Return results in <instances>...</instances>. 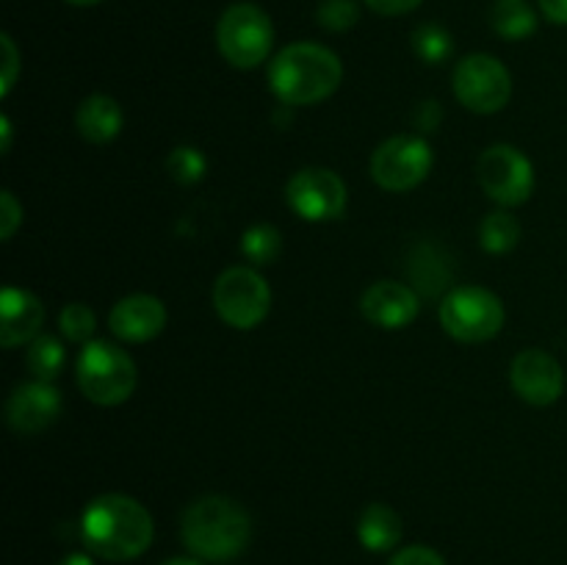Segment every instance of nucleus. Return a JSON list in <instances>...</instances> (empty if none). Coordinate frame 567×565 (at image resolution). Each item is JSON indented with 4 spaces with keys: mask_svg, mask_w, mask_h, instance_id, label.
<instances>
[{
    "mask_svg": "<svg viewBox=\"0 0 567 565\" xmlns=\"http://www.w3.org/2000/svg\"><path fill=\"white\" fill-rule=\"evenodd\" d=\"M153 515L125 493H103L92 499L81 515V537L86 548L111 563L142 557L153 543Z\"/></svg>",
    "mask_w": 567,
    "mask_h": 565,
    "instance_id": "f257e3e1",
    "label": "nucleus"
},
{
    "mask_svg": "<svg viewBox=\"0 0 567 565\" xmlns=\"http://www.w3.org/2000/svg\"><path fill=\"white\" fill-rule=\"evenodd\" d=\"M413 50L424 64H443L452 55L454 39L437 22H424L413 31Z\"/></svg>",
    "mask_w": 567,
    "mask_h": 565,
    "instance_id": "b1692460",
    "label": "nucleus"
},
{
    "mask_svg": "<svg viewBox=\"0 0 567 565\" xmlns=\"http://www.w3.org/2000/svg\"><path fill=\"white\" fill-rule=\"evenodd\" d=\"M44 305L25 288H3L0 294V343L14 349L42 336Z\"/></svg>",
    "mask_w": 567,
    "mask_h": 565,
    "instance_id": "dca6fc26",
    "label": "nucleus"
},
{
    "mask_svg": "<svg viewBox=\"0 0 567 565\" xmlns=\"http://www.w3.org/2000/svg\"><path fill=\"white\" fill-rule=\"evenodd\" d=\"M454 94L474 114H496L513 97V75L487 53L465 55L454 70Z\"/></svg>",
    "mask_w": 567,
    "mask_h": 565,
    "instance_id": "6e6552de",
    "label": "nucleus"
},
{
    "mask_svg": "<svg viewBox=\"0 0 567 565\" xmlns=\"http://www.w3.org/2000/svg\"><path fill=\"white\" fill-rule=\"evenodd\" d=\"M509 382L524 402L535 408L554 404L565 391V371L554 355L546 349H524L515 355Z\"/></svg>",
    "mask_w": 567,
    "mask_h": 565,
    "instance_id": "f8f14e48",
    "label": "nucleus"
},
{
    "mask_svg": "<svg viewBox=\"0 0 567 565\" xmlns=\"http://www.w3.org/2000/svg\"><path fill=\"white\" fill-rule=\"evenodd\" d=\"M20 225H22V205L17 203L14 194L6 188V192L0 194V238L9 242Z\"/></svg>",
    "mask_w": 567,
    "mask_h": 565,
    "instance_id": "cd10ccee",
    "label": "nucleus"
},
{
    "mask_svg": "<svg viewBox=\"0 0 567 565\" xmlns=\"http://www.w3.org/2000/svg\"><path fill=\"white\" fill-rule=\"evenodd\" d=\"M64 343L55 336L42 332L39 338H33L31 347L25 352V366L31 371L33 380L39 382H53L59 377V371L64 369Z\"/></svg>",
    "mask_w": 567,
    "mask_h": 565,
    "instance_id": "412c9836",
    "label": "nucleus"
},
{
    "mask_svg": "<svg viewBox=\"0 0 567 565\" xmlns=\"http://www.w3.org/2000/svg\"><path fill=\"white\" fill-rule=\"evenodd\" d=\"M241 253L252 260L255 266H266L275 264L282 253V236L275 225H252L244 230L241 236Z\"/></svg>",
    "mask_w": 567,
    "mask_h": 565,
    "instance_id": "5701e85b",
    "label": "nucleus"
},
{
    "mask_svg": "<svg viewBox=\"0 0 567 565\" xmlns=\"http://www.w3.org/2000/svg\"><path fill=\"white\" fill-rule=\"evenodd\" d=\"M520 242V225L515 216L496 210V214H487L480 225V247L485 253L504 255L509 249L518 247Z\"/></svg>",
    "mask_w": 567,
    "mask_h": 565,
    "instance_id": "4be33fe9",
    "label": "nucleus"
},
{
    "mask_svg": "<svg viewBox=\"0 0 567 565\" xmlns=\"http://www.w3.org/2000/svg\"><path fill=\"white\" fill-rule=\"evenodd\" d=\"M316 20L324 31L330 33H343L360 20V9L354 0H321L319 11H316Z\"/></svg>",
    "mask_w": 567,
    "mask_h": 565,
    "instance_id": "a878e982",
    "label": "nucleus"
},
{
    "mask_svg": "<svg viewBox=\"0 0 567 565\" xmlns=\"http://www.w3.org/2000/svg\"><path fill=\"white\" fill-rule=\"evenodd\" d=\"M0 44H3V83H0V94L6 97L11 92V86H14L17 72H20V55H17V48L9 33L0 37Z\"/></svg>",
    "mask_w": 567,
    "mask_h": 565,
    "instance_id": "c756f323",
    "label": "nucleus"
},
{
    "mask_svg": "<svg viewBox=\"0 0 567 565\" xmlns=\"http://www.w3.org/2000/svg\"><path fill=\"white\" fill-rule=\"evenodd\" d=\"M286 203L305 222H330L347 210V186L324 166L299 170L286 186Z\"/></svg>",
    "mask_w": 567,
    "mask_h": 565,
    "instance_id": "9b49d317",
    "label": "nucleus"
},
{
    "mask_svg": "<svg viewBox=\"0 0 567 565\" xmlns=\"http://www.w3.org/2000/svg\"><path fill=\"white\" fill-rule=\"evenodd\" d=\"M540 11L546 20L557 22V25H567V0H537Z\"/></svg>",
    "mask_w": 567,
    "mask_h": 565,
    "instance_id": "473e14b6",
    "label": "nucleus"
},
{
    "mask_svg": "<svg viewBox=\"0 0 567 565\" xmlns=\"http://www.w3.org/2000/svg\"><path fill=\"white\" fill-rule=\"evenodd\" d=\"M59 565H94V559L89 557V554H81V552H75V554H66V557L61 559Z\"/></svg>",
    "mask_w": 567,
    "mask_h": 565,
    "instance_id": "72a5a7b5",
    "label": "nucleus"
},
{
    "mask_svg": "<svg viewBox=\"0 0 567 565\" xmlns=\"http://www.w3.org/2000/svg\"><path fill=\"white\" fill-rule=\"evenodd\" d=\"M437 316H441L443 330L463 343L491 341L502 332L504 319H507L502 299L482 286L452 288L441 299Z\"/></svg>",
    "mask_w": 567,
    "mask_h": 565,
    "instance_id": "423d86ee",
    "label": "nucleus"
},
{
    "mask_svg": "<svg viewBox=\"0 0 567 565\" xmlns=\"http://www.w3.org/2000/svg\"><path fill=\"white\" fill-rule=\"evenodd\" d=\"M78 133L92 144H109L122 133L125 116H122L120 103L109 94H89L81 100L75 114Z\"/></svg>",
    "mask_w": 567,
    "mask_h": 565,
    "instance_id": "f3484780",
    "label": "nucleus"
},
{
    "mask_svg": "<svg viewBox=\"0 0 567 565\" xmlns=\"http://www.w3.org/2000/svg\"><path fill=\"white\" fill-rule=\"evenodd\" d=\"M61 415V393L55 391L53 382H25L11 391L6 399V424L17 435H39L55 424Z\"/></svg>",
    "mask_w": 567,
    "mask_h": 565,
    "instance_id": "ddd939ff",
    "label": "nucleus"
},
{
    "mask_svg": "<svg viewBox=\"0 0 567 565\" xmlns=\"http://www.w3.org/2000/svg\"><path fill=\"white\" fill-rule=\"evenodd\" d=\"M161 565H203V563H199V557H169Z\"/></svg>",
    "mask_w": 567,
    "mask_h": 565,
    "instance_id": "c9c22d12",
    "label": "nucleus"
},
{
    "mask_svg": "<svg viewBox=\"0 0 567 565\" xmlns=\"http://www.w3.org/2000/svg\"><path fill=\"white\" fill-rule=\"evenodd\" d=\"M480 186L493 203L504 208L524 205L535 192V166L513 144H493L480 155L476 164Z\"/></svg>",
    "mask_w": 567,
    "mask_h": 565,
    "instance_id": "1a4fd4ad",
    "label": "nucleus"
},
{
    "mask_svg": "<svg viewBox=\"0 0 567 565\" xmlns=\"http://www.w3.org/2000/svg\"><path fill=\"white\" fill-rule=\"evenodd\" d=\"M363 3L382 17H399L415 11L424 0H363Z\"/></svg>",
    "mask_w": 567,
    "mask_h": 565,
    "instance_id": "7c9ffc66",
    "label": "nucleus"
},
{
    "mask_svg": "<svg viewBox=\"0 0 567 565\" xmlns=\"http://www.w3.org/2000/svg\"><path fill=\"white\" fill-rule=\"evenodd\" d=\"M214 308L233 330H255L269 316V282L249 266H233L216 277Z\"/></svg>",
    "mask_w": 567,
    "mask_h": 565,
    "instance_id": "0eeeda50",
    "label": "nucleus"
},
{
    "mask_svg": "<svg viewBox=\"0 0 567 565\" xmlns=\"http://www.w3.org/2000/svg\"><path fill=\"white\" fill-rule=\"evenodd\" d=\"M181 537L194 557L205 563H230L252 537V518L230 496H199L183 510Z\"/></svg>",
    "mask_w": 567,
    "mask_h": 565,
    "instance_id": "f03ea898",
    "label": "nucleus"
},
{
    "mask_svg": "<svg viewBox=\"0 0 567 565\" xmlns=\"http://www.w3.org/2000/svg\"><path fill=\"white\" fill-rule=\"evenodd\" d=\"M388 565H446V559L430 546H408V548H399Z\"/></svg>",
    "mask_w": 567,
    "mask_h": 565,
    "instance_id": "c85d7f7f",
    "label": "nucleus"
},
{
    "mask_svg": "<svg viewBox=\"0 0 567 565\" xmlns=\"http://www.w3.org/2000/svg\"><path fill=\"white\" fill-rule=\"evenodd\" d=\"M358 537L369 552H391L402 541V518L388 504L374 502L360 513Z\"/></svg>",
    "mask_w": 567,
    "mask_h": 565,
    "instance_id": "a211bd4d",
    "label": "nucleus"
},
{
    "mask_svg": "<svg viewBox=\"0 0 567 565\" xmlns=\"http://www.w3.org/2000/svg\"><path fill=\"white\" fill-rule=\"evenodd\" d=\"M441 120H443V111L435 100H424V103L415 109V127H419V131L432 133L437 125H441Z\"/></svg>",
    "mask_w": 567,
    "mask_h": 565,
    "instance_id": "2f4dec72",
    "label": "nucleus"
},
{
    "mask_svg": "<svg viewBox=\"0 0 567 565\" xmlns=\"http://www.w3.org/2000/svg\"><path fill=\"white\" fill-rule=\"evenodd\" d=\"M432 147L424 136H393L371 155L369 172L385 192H413L432 172Z\"/></svg>",
    "mask_w": 567,
    "mask_h": 565,
    "instance_id": "9d476101",
    "label": "nucleus"
},
{
    "mask_svg": "<svg viewBox=\"0 0 567 565\" xmlns=\"http://www.w3.org/2000/svg\"><path fill=\"white\" fill-rule=\"evenodd\" d=\"M408 271L410 280L415 282V288L424 297H441L443 288L452 282V269H449L446 260L441 258V253L432 244H419L415 247V253L410 255Z\"/></svg>",
    "mask_w": 567,
    "mask_h": 565,
    "instance_id": "6ab92c4d",
    "label": "nucleus"
},
{
    "mask_svg": "<svg viewBox=\"0 0 567 565\" xmlns=\"http://www.w3.org/2000/svg\"><path fill=\"white\" fill-rule=\"evenodd\" d=\"M491 22L498 37L509 42H520L537 31V14L526 0H498Z\"/></svg>",
    "mask_w": 567,
    "mask_h": 565,
    "instance_id": "aec40b11",
    "label": "nucleus"
},
{
    "mask_svg": "<svg viewBox=\"0 0 567 565\" xmlns=\"http://www.w3.org/2000/svg\"><path fill=\"white\" fill-rule=\"evenodd\" d=\"M166 172H169L172 181L181 183V186H194V183L203 181L205 172H208V161H205V155L199 153L197 147L183 144V147H175L169 153V158H166Z\"/></svg>",
    "mask_w": 567,
    "mask_h": 565,
    "instance_id": "393cba45",
    "label": "nucleus"
},
{
    "mask_svg": "<svg viewBox=\"0 0 567 565\" xmlns=\"http://www.w3.org/2000/svg\"><path fill=\"white\" fill-rule=\"evenodd\" d=\"M360 310H363V316L374 327H382V330H402V327L415 321V316L421 310V299L404 282L380 280L365 288V294L360 297Z\"/></svg>",
    "mask_w": 567,
    "mask_h": 565,
    "instance_id": "4468645a",
    "label": "nucleus"
},
{
    "mask_svg": "<svg viewBox=\"0 0 567 565\" xmlns=\"http://www.w3.org/2000/svg\"><path fill=\"white\" fill-rule=\"evenodd\" d=\"M64 3H70V6H97V3H103V0H64Z\"/></svg>",
    "mask_w": 567,
    "mask_h": 565,
    "instance_id": "e433bc0d",
    "label": "nucleus"
},
{
    "mask_svg": "<svg viewBox=\"0 0 567 565\" xmlns=\"http://www.w3.org/2000/svg\"><path fill=\"white\" fill-rule=\"evenodd\" d=\"M275 44L271 17L255 3H233L216 22V48L236 70H255L264 64Z\"/></svg>",
    "mask_w": 567,
    "mask_h": 565,
    "instance_id": "39448f33",
    "label": "nucleus"
},
{
    "mask_svg": "<svg viewBox=\"0 0 567 565\" xmlns=\"http://www.w3.org/2000/svg\"><path fill=\"white\" fill-rule=\"evenodd\" d=\"M78 386L83 397L94 404L114 408L131 399L136 391V363L122 347L111 341H89L83 343L75 366Z\"/></svg>",
    "mask_w": 567,
    "mask_h": 565,
    "instance_id": "20e7f679",
    "label": "nucleus"
},
{
    "mask_svg": "<svg viewBox=\"0 0 567 565\" xmlns=\"http://www.w3.org/2000/svg\"><path fill=\"white\" fill-rule=\"evenodd\" d=\"M109 327L120 341H153V338L161 336V330L166 327V308L158 297H150V294H131V297H122L120 302L111 308Z\"/></svg>",
    "mask_w": 567,
    "mask_h": 565,
    "instance_id": "2eb2a0df",
    "label": "nucleus"
},
{
    "mask_svg": "<svg viewBox=\"0 0 567 565\" xmlns=\"http://www.w3.org/2000/svg\"><path fill=\"white\" fill-rule=\"evenodd\" d=\"M59 327L70 341L89 343V338L94 336V327H97V319L83 302H70L59 314Z\"/></svg>",
    "mask_w": 567,
    "mask_h": 565,
    "instance_id": "bb28decb",
    "label": "nucleus"
},
{
    "mask_svg": "<svg viewBox=\"0 0 567 565\" xmlns=\"http://www.w3.org/2000/svg\"><path fill=\"white\" fill-rule=\"evenodd\" d=\"M343 81L341 59L316 42H293L269 64V89L282 105H316Z\"/></svg>",
    "mask_w": 567,
    "mask_h": 565,
    "instance_id": "7ed1b4c3",
    "label": "nucleus"
},
{
    "mask_svg": "<svg viewBox=\"0 0 567 565\" xmlns=\"http://www.w3.org/2000/svg\"><path fill=\"white\" fill-rule=\"evenodd\" d=\"M0 131H3V153H9V150H11V125H9V116H3V120H0Z\"/></svg>",
    "mask_w": 567,
    "mask_h": 565,
    "instance_id": "f704fd0d",
    "label": "nucleus"
}]
</instances>
